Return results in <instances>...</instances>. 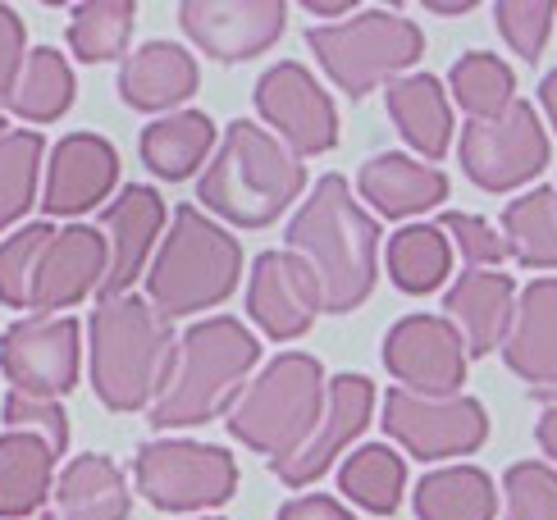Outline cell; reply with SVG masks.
I'll use <instances>...</instances> for the list:
<instances>
[{
	"mask_svg": "<svg viewBox=\"0 0 557 520\" xmlns=\"http://www.w3.org/2000/svg\"><path fill=\"white\" fill-rule=\"evenodd\" d=\"M288 251L315 274L324 311L343 315L357 311L375 288L380 224L352 201V187L338 174H324L288 224Z\"/></svg>",
	"mask_w": 557,
	"mask_h": 520,
	"instance_id": "obj_1",
	"label": "cell"
},
{
	"mask_svg": "<svg viewBox=\"0 0 557 520\" xmlns=\"http://www.w3.org/2000/svg\"><path fill=\"white\" fill-rule=\"evenodd\" d=\"M261 347L234 315H215L193 324L174 347V366L151 401L156 430H188V424L215 420L247 384Z\"/></svg>",
	"mask_w": 557,
	"mask_h": 520,
	"instance_id": "obj_2",
	"label": "cell"
},
{
	"mask_svg": "<svg viewBox=\"0 0 557 520\" xmlns=\"http://www.w3.org/2000/svg\"><path fill=\"white\" fill-rule=\"evenodd\" d=\"M301 187H307L301 160L265 128L238 120L224 128L215 160L206 164L197 201H206V210H215V215L243 228H265L297 201Z\"/></svg>",
	"mask_w": 557,
	"mask_h": 520,
	"instance_id": "obj_3",
	"label": "cell"
},
{
	"mask_svg": "<svg viewBox=\"0 0 557 520\" xmlns=\"http://www.w3.org/2000/svg\"><path fill=\"white\" fill-rule=\"evenodd\" d=\"M91 388L110 411H143L174 366V329L143 297H110L91 311Z\"/></svg>",
	"mask_w": 557,
	"mask_h": 520,
	"instance_id": "obj_4",
	"label": "cell"
},
{
	"mask_svg": "<svg viewBox=\"0 0 557 520\" xmlns=\"http://www.w3.org/2000/svg\"><path fill=\"white\" fill-rule=\"evenodd\" d=\"M238 274H243L238 238H228L197 206H178L170 238L160 243V256L147 270V297L156 306V315L165 320L193 315L234 293Z\"/></svg>",
	"mask_w": 557,
	"mask_h": 520,
	"instance_id": "obj_5",
	"label": "cell"
},
{
	"mask_svg": "<svg viewBox=\"0 0 557 520\" xmlns=\"http://www.w3.org/2000/svg\"><path fill=\"white\" fill-rule=\"evenodd\" d=\"M324 411V370L307 351H284L265 366V374L251 384L234 411H228V434L247 443L251 453H265L270 466L288 461L301 443L311 438L315 420Z\"/></svg>",
	"mask_w": 557,
	"mask_h": 520,
	"instance_id": "obj_6",
	"label": "cell"
},
{
	"mask_svg": "<svg viewBox=\"0 0 557 520\" xmlns=\"http://www.w3.org/2000/svg\"><path fill=\"white\" fill-rule=\"evenodd\" d=\"M307 41L320 55L324 74H330L347 97L375 91L393 74L411 69L425 51L421 28L393 10H366L347 23H334V28H311Z\"/></svg>",
	"mask_w": 557,
	"mask_h": 520,
	"instance_id": "obj_7",
	"label": "cell"
},
{
	"mask_svg": "<svg viewBox=\"0 0 557 520\" xmlns=\"http://www.w3.org/2000/svg\"><path fill=\"white\" fill-rule=\"evenodd\" d=\"M133 475L143 498L160 511H201L234 498L238 466L224 447L188 443V438H160L147 443L133 461Z\"/></svg>",
	"mask_w": 557,
	"mask_h": 520,
	"instance_id": "obj_8",
	"label": "cell"
},
{
	"mask_svg": "<svg viewBox=\"0 0 557 520\" xmlns=\"http://www.w3.org/2000/svg\"><path fill=\"white\" fill-rule=\"evenodd\" d=\"M548 164V137L535 120V106L512 101L494 120H471L461 128V170L484 193L530 183Z\"/></svg>",
	"mask_w": 557,
	"mask_h": 520,
	"instance_id": "obj_9",
	"label": "cell"
},
{
	"mask_svg": "<svg viewBox=\"0 0 557 520\" xmlns=\"http://www.w3.org/2000/svg\"><path fill=\"white\" fill-rule=\"evenodd\" d=\"M384 430L398 438L411 457H467L490 438V420L475 397H421L407 388H393L384 397Z\"/></svg>",
	"mask_w": 557,
	"mask_h": 520,
	"instance_id": "obj_10",
	"label": "cell"
},
{
	"mask_svg": "<svg viewBox=\"0 0 557 520\" xmlns=\"http://www.w3.org/2000/svg\"><path fill=\"white\" fill-rule=\"evenodd\" d=\"M78 320L74 315H28L0 338V370L14 393L60 401L78 384Z\"/></svg>",
	"mask_w": 557,
	"mask_h": 520,
	"instance_id": "obj_11",
	"label": "cell"
},
{
	"mask_svg": "<svg viewBox=\"0 0 557 520\" xmlns=\"http://www.w3.org/2000/svg\"><path fill=\"white\" fill-rule=\"evenodd\" d=\"M384 366L407 393L453 397L467 380V347L444 315H407L388 329Z\"/></svg>",
	"mask_w": 557,
	"mask_h": 520,
	"instance_id": "obj_12",
	"label": "cell"
},
{
	"mask_svg": "<svg viewBox=\"0 0 557 520\" xmlns=\"http://www.w3.org/2000/svg\"><path fill=\"white\" fill-rule=\"evenodd\" d=\"M257 110L270 128H278V141L293 156H320L338 141L334 101L324 97L320 83L297 60L265 69L257 83Z\"/></svg>",
	"mask_w": 557,
	"mask_h": 520,
	"instance_id": "obj_13",
	"label": "cell"
},
{
	"mask_svg": "<svg viewBox=\"0 0 557 520\" xmlns=\"http://www.w3.org/2000/svg\"><path fill=\"white\" fill-rule=\"evenodd\" d=\"M288 10L278 0H188L178 5V23L211 60L238 64L270 51L284 37Z\"/></svg>",
	"mask_w": 557,
	"mask_h": 520,
	"instance_id": "obj_14",
	"label": "cell"
},
{
	"mask_svg": "<svg viewBox=\"0 0 557 520\" xmlns=\"http://www.w3.org/2000/svg\"><path fill=\"white\" fill-rule=\"evenodd\" d=\"M370 407H375V388H370V380H361V374H338V380H330L324 384V411L315 420L311 438L301 443L288 461H274L270 470L293 488L320 480L343 447L370 424Z\"/></svg>",
	"mask_w": 557,
	"mask_h": 520,
	"instance_id": "obj_15",
	"label": "cell"
},
{
	"mask_svg": "<svg viewBox=\"0 0 557 520\" xmlns=\"http://www.w3.org/2000/svg\"><path fill=\"white\" fill-rule=\"evenodd\" d=\"M247 311L270 338H278V343L301 338L315 324V315L324 311L320 283L293 251H265V256H257V265H251Z\"/></svg>",
	"mask_w": 557,
	"mask_h": 520,
	"instance_id": "obj_16",
	"label": "cell"
},
{
	"mask_svg": "<svg viewBox=\"0 0 557 520\" xmlns=\"http://www.w3.org/2000/svg\"><path fill=\"white\" fill-rule=\"evenodd\" d=\"M165 224V201L151 187L133 183L120 193V201L106 206L101 215V238H106V278H101V301L124 297L133 288V278L143 274L147 256L160 238Z\"/></svg>",
	"mask_w": 557,
	"mask_h": 520,
	"instance_id": "obj_17",
	"label": "cell"
},
{
	"mask_svg": "<svg viewBox=\"0 0 557 520\" xmlns=\"http://www.w3.org/2000/svg\"><path fill=\"white\" fill-rule=\"evenodd\" d=\"M114 178H120V156L110 141L97 133H69L46 164V215H83L106 201Z\"/></svg>",
	"mask_w": 557,
	"mask_h": 520,
	"instance_id": "obj_18",
	"label": "cell"
},
{
	"mask_svg": "<svg viewBox=\"0 0 557 520\" xmlns=\"http://www.w3.org/2000/svg\"><path fill=\"white\" fill-rule=\"evenodd\" d=\"M101 278H106V238L101 233L87 228V224L60 228L41 251L28 306L41 311V315L46 311H64V306L83 301L91 288H101Z\"/></svg>",
	"mask_w": 557,
	"mask_h": 520,
	"instance_id": "obj_19",
	"label": "cell"
},
{
	"mask_svg": "<svg viewBox=\"0 0 557 520\" xmlns=\"http://www.w3.org/2000/svg\"><path fill=\"white\" fill-rule=\"evenodd\" d=\"M503 357L535 393H557V278H535L521 293Z\"/></svg>",
	"mask_w": 557,
	"mask_h": 520,
	"instance_id": "obj_20",
	"label": "cell"
},
{
	"mask_svg": "<svg viewBox=\"0 0 557 520\" xmlns=\"http://www.w3.org/2000/svg\"><path fill=\"white\" fill-rule=\"evenodd\" d=\"M512 306H517V283L512 274L498 270H467L453 288H448V324L461 334V347L471 357H490L494 347H503L507 324H512Z\"/></svg>",
	"mask_w": 557,
	"mask_h": 520,
	"instance_id": "obj_21",
	"label": "cell"
},
{
	"mask_svg": "<svg viewBox=\"0 0 557 520\" xmlns=\"http://www.w3.org/2000/svg\"><path fill=\"white\" fill-rule=\"evenodd\" d=\"M128 484L110 457H74L51 484L46 520H128Z\"/></svg>",
	"mask_w": 557,
	"mask_h": 520,
	"instance_id": "obj_22",
	"label": "cell"
},
{
	"mask_svg": "<svg viewBox=\"0 0 557 520\" xmlns=\"http://www.w3.org/2000/svg\"><path fill=\"white\" fill-rule=\"evenodd\" d=\"M357 187H361V197L388 220L421 215V210H430L448 197V178L438 174L434 164H421V160L398 156V151L366 160L361 174H357Z\"/></svg>",
	"mask_w": 557,
	"mask_h": 520,
	"instance_id": "obj_23",
	"label": "cell"
},
{
	"mask_svg": "<svg viewBox=\"0 0 557 520\" xmlns=\"http://www.w3.org/2000/svg\"><path fill=\"white\" fill-rule=\"evenodd\" d=\"M197 60L174 41H147L120 69V97L133 110H170L197 91Z\"/></svg>",
	"mask_w": 557,
	"mask_h": 520,
	"instance_id": "obj_24",
	"label": "cell"
},
{
	"mask_svg": "<svg viewBox=\"0 0 557 520\" xmlns=\"http://www.w3.org/2000/svg\"><path fill=\"white\" fill-rule=\"evenodd\" d=\"M388 114L403 128L425 160H438L453 141V106L444 97V87L430 74H411V78H393L388 83Z\"/></svg>",
	"mask_w": 557,
	"mask_h": 520,
	"instance_id": "obj_25",
	"label": "cell"
},
{
	"mask_svg": "<svg viewBox=\"0 0 557 520\" xmlns=\"http://www.w3.org/2000/svg\"><path fill=\"white\" fill-rule=\"evenodd\" d=\"M55 457L33 434H0V520L33 516L51 498Z\"/></svg>",
	"mask_w": 557,
	"mask_h": 520,
	"instance_id": "obj_26",
	"label": "cell"
},
{
	"mask_svg": "<svg viewBox=\"0 0 557 520\" xmlns=\"http://www.w3.org/2000/svg\"><path fill=\"white\" fill-rule=\"evenodd\" d=\"M416 516L421 520H494L498 493L494 480L475 466L434 470L416 484Z\"/></svg>",
	"mask_w": 557,
	"mask_h": 520,
	"instance_id": "obj_27",
	"label": "cell"
},
{
	"mask_svg": "<svg viewBox=\"0 0 557 520\" xmlns=\"http://www.w3.org/2000/svg\"><path fill=\"white\" fill-rule=\"evenodd\" d=\"M215 147V124L201 110H178L170 120H156L143 133V160L160 178H188Z\"/></svg>",
	"mask_w": 557,
	"mask_h": 520,
	"instance_id": "obj_28",
	"label": "cell"
},
{
	"mask_svg": "<svg viewBox=\"0 0 557 520\" xmlns=\"http://www.w3.org/2000/svg\"><path fill=\"white\" fill-rule=\"evenodd\" d=\"M5 106L28 124H51L74 106V74H69V60L51 46H37L33 55H23V69L10 87Z\"/></svg>",
	"mask_w": 557,
	"mask_h": 520,
	"instance_id": "obj_29",
	"label": "cell"
},
{
	"mask_svg": "<svg viewBox=\"0 0 557 520\" xmlns=\"http://www.w3.org/2000/svg\"><path fill=\"white\" fill-rule=\"evenodd\" d=\"M503 243L530 270H557V197L553 187L517 197L503 210Z\"/></svg>",
	"mask_w": 557,
	"mask_h": 520,
	"instance_id": "obj_30",
	"label": "cell"
},
{
	"mask_svg": "<svg viewBox=\"0 0 557 520\" xmlns=\"http://www.w3.org/2000/svg\"><path fill=\"white\" fill-rule=\"evenodd\" d=\"M453 270V247L434 224H411L388 238V274L403 293H434Z\"/></svg>",
	"mask_w": 557,
	"mask_h": 520,
	"instance_id": "obj_31",
	"label": "cell"
},
{
	"mask_svg": "<svg viewBox=\"0 0 557 520\" xmlns=\"http://www.w3.org/2000/svg\"><path fill=\"white\" fill-rule=\"evenodd\" d=\"M403 484H407V466L398 453H388V447L370 443L361 453H352L338 470V488L352 498L357 507L375 511V516H388L398 511V498H403Z\"/></svg>",
	"mask_w": 557,
	"mask_h": 520,
	"instance_id": "obj_32",
	"label": "cell"
},
{
	"mask_svg": "<svg viewBox=\"0 0 557 520\" xmlns=\"http://www.w3.org/2000/svg\"><path fill=\"white\" fill-rule=\"evenodd\" d=\"M133 18H137L133 0H87V5H78L74 18H69V46H74V55L87 64L114 60L128 51Z\"/></svg>",
	"mask_w": 557,
	"mask_h": 520,
	"instance_id": "obj_33",
	"label": "cell"
},
{
	"mask_svg": "<svg viewBox=\"0 0 557 520\" xmlns=\"http://www.w3.org/2000/svg\"><path fill=\"white\" fill-rule=\"evenodd\" d=\"M41 151L46 141L37 128H10L0 137V228H10L33 210Z\"/></svg>",
	"mask_w": 557,
	"mask_h": 520,
	"instance_id": "obj_34",
	"label": "cell"
},
{
	"mask_svg": "<svg viewBox=\"0 0 557 520\" xmlns=\"http://www.w3.org/2000/svg\"><path fill=\"white\" fill-rule=\"evenodd\" d=\"M517 78L498 55H484V51H471L453 64V97L461 101V110L471 120H494L512 106L517 97Z\"/></svg>",
	"mask_w": 557,
	"mask_h": 520,
	"instance_id": "obj_35",
	"label": "cell"
},
{
	"mask_svg": "<svg viewBox=\"0 0 557 520\" xmlns=\"http://www.w3.org/2000/svg\"><path fill=\"white\" fill-rule=\"evenodd\" d=\"M51 238H55L51 224H28V228H18L14 238L0 243V301L5 306H28L41 251Z\"/></svg>",
	"mask_w": 557,
	"mask_h": 520,
	"instance_id": "obj_36",
	"label": "cell"
},
{
	"mask_svg": "<svg viewBox=\"0 0 557 520\" xmlns=\"http://www.w3.org/2000/svg\"><path fill=\"white\" fill-rule=\"evenodd\" d=\"M503 520H557V470L521 461L503 475Z\"/></svg>",
	"mask_w": 557,
	"mask_h": 520,
	"instance_id": "obj_37",
	"label": "cell"
},
{
	"mask_svg": "<svg viewBox=\"0 0 557 520\" xmlns=\"http://www.w3.org/2000/svg\"><path fill=\"white\" fill-rule=\"evenodd\" d=\"M553 5L548 0H503L494 10L498 18V33L507 37V46L521 55V60H540L544 55V41L553 33Z\"/></svg>",
	"mask_w": 557,
	"mask_h": 520,
	"instance_id": "obj_38",
	"label": "cell"
},
{
	"mask_svg": "<svg viewBox=\"0 0 557 520\" xmlns=\"http://www.w3.org/2000/svg\"><path fill=\"white\" fill-rule=\"evenodd\" d=\"M5 430L10 434H33L51 447V457H60L69 447V420L60 411V401L28 397V393H10L5 397Z\"/></svg>",
	"mask_w": 557,
	"mask_h": 520,
	"instance_id": "obj_39",
	"label": "cell"
},
{
	"mask_svg": "<svg viewBox=\"0 0 557 520\" xmlns=\"http://www.w3.org/2000/svg\"><path fill=\"white\" fill-rule=\"evenodd\" d=\"M438 233L453 238L471 265H498V260L507 256V243L498 238V228L475 220V215H461V210H448V215L438 220Z\"/></svg>",
	"mask_w": 557,
	"mask_h": 520,
	"instance_id": "obj_40",
	"label": "cell"
},
{
	"mask_svg": "<svg viewBox=\"0 0 557 520\" xmlns=\"http://www.w3.org/2000/svg\"><path fill=\"white\" fill-rule=\"evenodd\" d=\"M23 18L0 5V97H10V87L23 69Z\"/></svg>",
	"mask_w": 557,
	"mask_h": 520,
	"instance_id": "obj_41",
	"label": "cell"
},
{
	"mask_svg": "<svg viewBox=\"0 0 557 520\" xmlns=\"http://www.w3.org/2000/svg\"><path fill=\"white\" fill-rule=\"evenodd\" d=\"M274 520H357L347 507H338L334 498H324V493H307V498H293L278 507Z\"/></svg>",
	"mask_w": 557,
	"mask_h": 520,
	"instance_id": "obj_42",
	"label": "cell"
},
{
	"mask_svg": "<svg viewBox=\"0 0 557 520\" xmlns=\"http://www.w3.org/2000/svg\"><path fill=\"white\" fill-rule=\"evenodd\" d=\"M535 434H540V447L557 461V407H548L544 416H540V424H535Z\"/></svg>",
	"mask_w": 557,
	"mask_h": 520,
	"instance_id": "obj_43",
	"label": "cell"
},
{
	"mask_svg": "<svg viewBox=\"0 0 557 520\" xmlns=\"http://www.w3.org/2000/svg\"><path fill=\"white\" fill-rule=\"evenodd\" d=\"M540 101H544V110H548V120H553V128H557V69L544 78V87H540Z\"/></svg>",
	"mask_w": 557,
	"mask_h": 520,
	"instance_id": "obj_44",
	"label": "cell"
},
{
	"mask_svg": "<svg viewBox=\"0 0 557 520\" xmlns=\"http://www.w3.org/2000/svg\"><path fill=\"white\" fill-rule=\"evenodd\" d=\"M311 14H347V10H352V5H315V0H311V5H307Z\"/></svg>",
	"mask_w": 557,
	"mask_h": 520,
	"instance_id": "obj_45",
	"label": "cell"
},
{
	"mask_svg": "<svg viewBox=\"0 0 557 520\" xmlns=\"http://www.w3.org/2000/svg\"><path fill=\"white\" fill-rule=\"evenodd\" d=\"M10 133V124H5V114H0V137H5Z\"/></svg>",
	"mask_w": 557,
	"mask_h": 520,
	"instance_id": "obj_46",
	"label": "cell"
},
{
	"mask_svg": "<svg viewBox=\"0 0 557 520\" xmlns=\"http://www.w3.org/2000/svg\"><path fill=\"white\" fill-rule=\"evenodd\" d=\"M553 197H557V193H553Z\"/></svg>",
	"mask_w": 557,
	"mask_h": 520,
	"instance_id": "obj_47",
	"label": "cell"
}]
</instances>
